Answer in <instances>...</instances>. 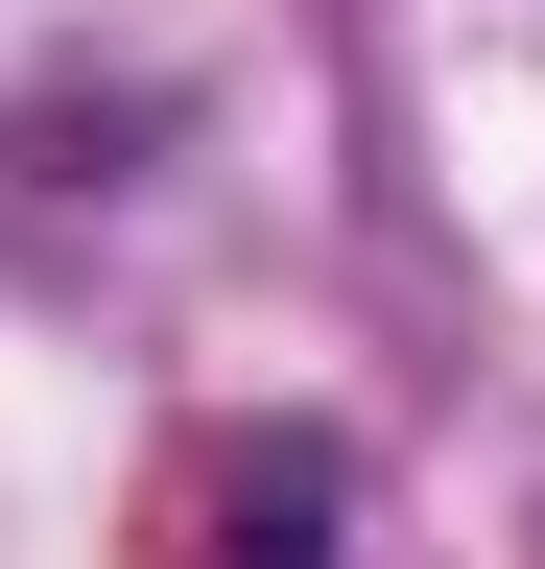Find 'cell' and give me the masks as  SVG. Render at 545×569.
<instances>
[{
    "instance_id": "obj_1",
    "label": "cell",
    "mask_w": 545,
    "mask_h": 569,
    "mask_svg": "<svg viewBox=\"0 0 545 569\" xmlns=\"http://www.w3.org/2000/svg\"><path fill=\"white\" fill-rule=\"evenodd\" d=\"M166 546H190V569H332V451H261V427L190 451V475H166Z\"/></svg>"
}]
</instances>
